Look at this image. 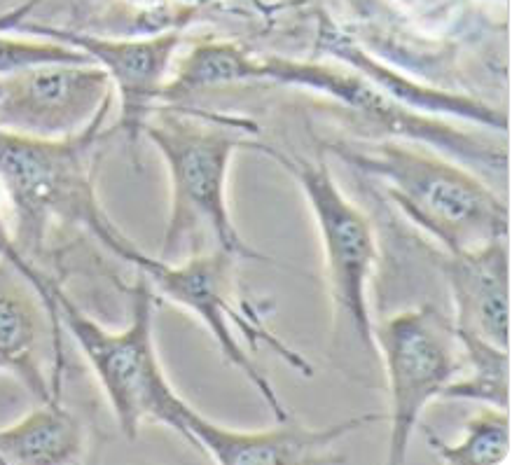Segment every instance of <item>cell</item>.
<instances>
[{
  "label": "cell",
  "mask_w": 512,
  "mask_h": 465,
  "mask_svg": "<svg viewBox=\"0 0 512 465\" xmlns=\"http://www.w3.org/2000/svg\"><path fill=\"white\" fill-rule=\"evenodd\" d=\"M143 136L162 155L171 183V213L157 260L178 262L216 248L239 260H265L241 237L227 204L232 157L255 148L258 124L237 115L155 108Z\"/></svg>",
  "instance_id": "obj_1"
},
{
  "label": "cell",
  "mask_w": 512,
  "mask_h": 465,
  "mask_svg": "<svg viewBox=\"0 0 512 465\" xmlns=\"http://www.w3.org/2000/svg\"><path fill=\"white\" fill-rule=\"evenodd\" d=\"M113 101L85 131L43 141L0 129V187L10 204L12 227L22 251H43L57 225L87 229L103 248L129 265L143 251L103 211L96 190V159Z\"/></svg>",
  "instance_id": "obj_2"
},
{
  "label": "cell",
  "mask_w": 512,
  "mask_h": 465,
  "mask_svg": "<svg viewBox=\"0 0 512 465\" xmlns=\"http://www.w3.org/2000/svg\"><path fill=\"white\" fill-rule=\"evenodd\" d=\"M351 169L375 176L414 225L447 253L510 239V208L482 180L433 150L400 138L325 145Z\"/></svg>",
  "instance_id": "obj_3"
},
{
  "label": "cell",
  "mask_w": 512,
  "mask_h": 465,
  "mask_svg": "<svg viewBox=\"0 0 512 465\" xmlns=\"http://www.w3.org/2000/svg\"><path fill=\"white\" fill-rule=\"evenodd\" d=\"M54 297H57L61 325H66L75 344L85 353L87 363L92 365L122 433L134 440L141 423L155 421L174 428L178 435H188L185 416L190 405L166 379L155 351L152 330H155L157 293L150 281L138 274L131 293V321L120 332L101 328L59 286L54 290Z\"/></svg>",
  "instance_id": "obj_4"
},
{
  "label": "cell",
  "mask_w": 512,
  "mask_h": 465,
  "mask_svg": "<svg viewBox=\"0 0 512 465\" xmlns=\"http://www.w3.org/2000/svg\"><path fill=\"white\" fill-rule=\"evenodd\" d=\"M237 260V255L220 251V248L190 255V258L178 262H162L150 258L143 251L134 260V267L138 269V274H143L150 281L157 295L166 297V300L178 304V307L188 309L190 314H195L209 328L227 363L237 367L258 388V393L272 407L276 421H290L288 409L281 405L279 395H276L274 386L269 384L265 372H260V367L248 358L244 346L232 335V325H237L253 346L265 344L269 349H274L281 358L288 360V365L302 372L304 377H311L314 370H311L307 358L288 349V344H283L279 337H274L265 328L262 316L251 302L241 300L237 290V276H234L237 274Z\"/></svg>",
  "instance_id": "obj_5"
},
{
  "label": "cell",
  "mask_w": 512,
  "mask_h": 465,
  "mask_svg": "<svg viewBox=\"0 0 512 465\" xmlns=\"http://www.w3.org/2000/svg\"><path fill=\"white\" fill-rule=\"evenodd\" d=\"M253 152L272 157L307 194L323 241L337 328L347 330L356 344L368 351V356H377L372 332L375 325L368 307V283L377 265V241L370 220L361 208L344 197L325 159L297 157L262 141L255 143Z\"/></svg>",
  "instance_id": "obj_6"
},
{
  "label": "cell",
  "mask_w": 512,
  "mask_h": 465,
  "mask_svg": "<svg viewBox=\"0 0 512 465\" xmlns=\"http://www.w3.org/2000/svg\"><path fill=\"white\" fill-rule=\"evenodd\" d=\"M253 80H269L279 82V85L323 92L335 99L339 106H344L349 115H356L365 127L379 131L386 138H400V141L410 143L417 141L426 148L447 152V155L459 157L461 162L473 166H487L496 171L508 169L505 145H491L480 136L463 134L461 129L400 106L358 71H344V68L314 64V61L253 57L248 82Z\"/></svg>",
  "instance_id": "obj_7"
},
{
  "label": "cell",
  "mask_w": 512,
  "mask_h": 465,
  "mask_svg": "<svg viewBox=\"0 0 512 465\" xmlns=\"http://www.w3.org/2000/svg\"><path fill=\"white\" fill-rule=\"evenodd\" d=\"M372 332L389 381V463L400 465L424 409L461 374L463 351L454 325L433 307L400 311Z\"/></svg>",
  "instance_id": "obj_8"
},
{
  "label": "cell",
  "mask_w": 512,
  "mask_h": 465,
  "mask_svg": "<svg viewBox=\"0 0 512 465\" xmlns=\"http://www.w3.org/2000/svg\"><path fill=\"white\" fill-rule=\"evenodd\" d=\"M115 101L108 73L96 64H43L0 75V129L59 141L85 131Z\"/></svg>",
  "instance_id": "obj_9"
},
{
  "label": "cell",
  "mask_w": 512,
  "mask_h": 465,
  "mask_svg": "<svg viewBox=\"0 0 512 465\" xmlns=\"http://www.w3.org/2000/svg\"><path fill=\"white\" fill-rule=\"evenodd\" d=\"M36 33L57 38L75 50L85 52L96 66L108 73L115 94L120 96V127L129 143L136 145L143 136V127L162 99L174 57L181 47V33L166 31L150 38L110 40L89 36V33L45 29L38 26Z\"/></svg>",
  "instance_id": "obj_10"
},
{
  "label": "cell",
  "mask_w": 512,
  "mask_h": 465,
  "mask_svg": "<svg viewBox=\"0 0 512 465\" xmlns=\"http://www.w3.org/2000/svg\"><path fill=\"white\" fill-rule=\"evenodd\" d=\"M384 419V414L372 412L328 428L288 426L290 421H283V428L251 433V430L218 426L216 421L206 419L195 407H190L185 416V430H188L185 440L223 465H304L321 463L342 437Z\"/></svg>",
  "instance_id": "obj_11"
},
{
  "label": "cell",
  "mask_w": 512,
  "mask_h": 465,
  "mask_svg": "<svg viewBox=\"0 0 512 465\" xmlns=\"http://www.w3.org/2000/svg\"><path fill=\"white\" fill-rule=\"evenodd\" d=\"M454 300V328L510 349V246L494 239L438 258Z\"/></svg>",
  "instance_id": "obj_12"
},
{
  "label": "cell",
  "mask_w": 512,
  "mask_h": 465,
  "mask_svg": "<svg viewBox=\"0 0 512 465\" xmlns=\"http://www.w3.org/2000/svg\"><path fill=\"white\" fill-rule=\"evenodd\" d=\"M323 43H328V50L335 52L337 57H342L347 64L356 68L358 73L365 75L370 82L382 89L386 96H391L393 101H398L405 108H419L428 110V113H442V115H454L461 120H470L482 124V127L496 129V131H508V117L498 110L484 106L477 99L463 94H447L440 89L421 87L417 82L405 80L403 75H396L389 68L379 66L375 59L363 54L358 47H354L349 40H339V33L332 29L330 24H325V31L321 36Z\"/></svg>",
  "instance_id": "obj_13"
},
{
  "label": "cell",
  "mask_w": 512,
  "mask_h": 465,
  "mask_svg": "<svg viewBox=\"0 0 512 465\" xmlns=\"http://www.w3.org/2000/svg\"><path fill=\"white\" fill-rule=\"evenodd\" d=\"M85 451L78 416L61 405V395L43 402L15 426L0 428V465L75 463Z\"/></svg>",
  "instance_id": "obj_14"
},
{
  "label": "cell",
  "mask_w": 512,
  "mask_h": 465,
  "mask_svg": "<svg viewBox=\"0 0 512 465\" xmlns=\"http://www.w3.org/2000/svg\"><path fill=\"white\" fill-rule=\"evenodd\" d=\"M0 370H8L40 402L57 398L40 363V304L22 290H0Z\"/></svg>",
  "instance_id": "obj_15"
},
{
  "label": "cell",
  "mask_w": 512,
  "mask_h": 465,
  "mask_svg": "<svg viewBox=\"0 0 512 465\" xmlns=\"http://www.w3.org/2000/svg\"><path fill=\"white\" fill-rule=\"evenodd\" d=\"M454 335L461 344L463 370H468V377L449 381L440 398L480 400L510 412V349H501L466 330L454 328Z\"/></svg>",
  "instance_id": "obj_16"
},
{
  "label": "cell",
  "mask_w": 512,
  "mask_h": 465,
  "mask_svg": "<svg viewBox=\"0 0 512 465\" xmlns=\"http://www.w3.org/2000/svg\"><path fill=\"white\" fill-rule=\"evenodd\" d=\"M431 447L452 465H501L510 458V412L484 407L463 428L461 442L449 444L428 435Z\"/></svg>",
  "instance_id": "obj_17"
},
{
  "label": "cell",
  "mask_w": 512,
  "mask_h": 465,
  "mask_svg": "<svg viewBox=\"0 0 512 465\" xmlns=\"http://www.w3.org/2000/svg\"><path fill=\"white\" fill-rule=\"evenodd\" d=\"M0 260L8 262V265L15 269V272L22 276L24 281H29V286L33 288V293L40 297L43 307L47 311V318H50L52 332H54V342L61 346V318H59V307H57V297H54V290L57 286L47 279V276L40 272V269L33 265L29 255L22 251V246L17 244L15 237V227H12V213H10V204L5 199L3 187H0Z\"/></svg>",
  "instance_id": "obj_18"
},
{
  "label": "cell",
  "mask_w": 512,
  "mask_h": 465,
  "mask_svg": "<svg viewBox=\"0 0 512 465\" xmlns=\"http://www.w3.org/2000/svg\"><path fill=\"white\" fill-rule=\"evenodd\" d=\"M43 64H94V61L85 52L64 43H47V40L36 43V40L0 36V75Z\"/></svg>",
  "instance_id": "obj_19"
}]
</instances>
